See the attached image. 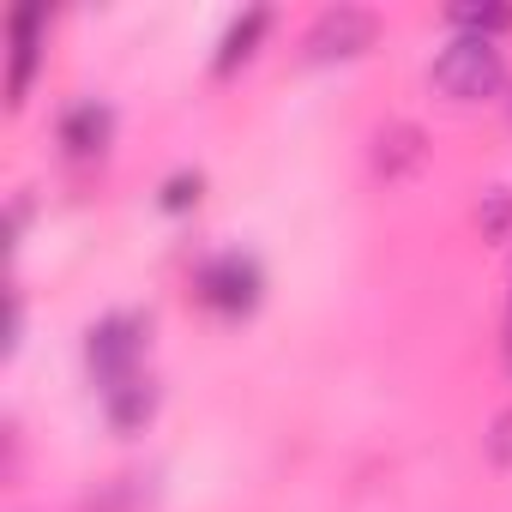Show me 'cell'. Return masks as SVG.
Returning <instances> with one entry per match:
<instances>
[{"mask_svg":"<svg viewBox=\"0 0 512 512\" xmlns=\"http://www.w3.org/2000/svg\"><path fill=\"white\" fill-rule=\"evenodd\" d=\"M193 296H199V308H211L223 320H247L266 296V272L253 253H217V260H205L193 272Z\"/></svg>","mask_w":512,"mask_h":512,"instance_id":"6da1fadb","label":"cell"},{"mask_svg":"<svg viewBox=\"0 0 512 512\" xmlns=\"http://www.w3.org/2000/svg\"><path fill=\"white\" fill-rule=\"evenodd\" d=\"M145 350H151V320L145 314H109V320H97L85 332V362H91V374H97L103 392L121 386V380H133L139 362H145Z\"/></svg>","mask_w":512,"mask_h":512,"instance_id":"7a4b0ae2","label":"cell"},{"mask_svg":"<svg viewBox=\"0 0 512 512\" xmlns=\"http://www.w3.org/2000/svg\"><path fill=\"white\" fill-rule=\"evenodd\" d=\"M500 79H506V61L488 37H452L434 61V85L452 103H482V97L500 91Z\"/></svg>","mask_w":512,"mask_h":512,"instance_id":"3957f363","label":"cell"},{"mask_svg":"<svg viewBox=\"0 0 512 512\" xmlns=\"http://www.w3.org/2000/svg\"><path fill=\"white\" fill-rule=\"evenodd\" d=\"M380 19L368 7H326L308 25V61H356L362 49H374Z\"/></svg>","mask_w":512,"mask_h":512,"instance_id":"277c9868","label":"cell"},{"mask_svg":"<svg viewBox=\"0 0 512 512\" xmlns=\"http://www.w3.org/2000/svg\"><path fill=\"white\" fill-rule=\"evenodd\" d=\"M43 25H49L43 7H13V19H7V49H13V67H7V103H13V109L31 97L37 61H43Z\"/></svg>","mask_w":512,"mask_h":512,"instance_id":"5b68a950","label":"cell"},{"mask_svg":"<svg viewBox=\"0 0 512 512\" xmlns=\"http://www.w3.org/2000/svg\"><path fill=\"white\" fill-rule=\"evenodd\" d=\"M109 139H115V109H109V103H73V109L61 115V145H67L73 163L103 157Z\"/></svg>","mask_w":512,"mask_h":512,"instance_id":"8992f818","label":"cell"},{"mask_svg":"<svg viewBox=\"0 0 512 512\" xmlns=\"http://www.w3.org/2000/svg\"><path fill=\"white\" fill-rule=\"evenodd\" d=\"M157 398H163L157 380L151 374H133V380H121V386L103 392V416H109L115 434H145L151 416H157Z\"/></svg>","mask_w":512,"mask_h":512,"instance_id":"52a82bcc","label":"cell"},{"mask_svg":"<svg viewBox=\"0 0 512 512\" xmlns=\"http://www.w3.org/2000/svg\"><path fill=\"white\" fill-rule=\"evenodd\" d=\"M266 31H272V13L266 7H247L229 31H223V43H217V61H211V73L217 79H229L235 67H247L253 61V49H260L266 43Z\"/></svg>","mask_w":512,"mask_h":512,"instance_id":"ba28073f","label":"cell"},{"mask_svg":"<svg viewBox=\"0 0 512 512\" xmlns=\"http://www.w3.org/2000/svg\"><path fill=\"white\" fill-rule=\"evenodd\" d=\"M416 163H422V133H416L410 121H398V127H380V133H374V169H380L386 181L410 175Z\"/></svg>","mask_w":512,"mask_h":512,"instance_id":"9c48e42d","label":"cell"},{"mask_svg":"<svg viewBox=\"0 0 512 512\" xmlns=\"http://www.w3.org/2000/svg\"><path fill=\"white\" fill-rule=\"evenodd\" d=\"M452 25H458V37H500V31H512V7H500V0H482V7H470V0H464V7H452L446 13Z\"/></svg>","mask_w":512,"mask_h":512,"instance_id":"30bf717a","label":"cell"},{"mask_svg":"<svg viewBox=\"0 0 512 512\" xmlns=\"http://www.w3.org/2000/svg\"><path fill=\"white\" fill-rule=\"evenodd\" d=\"M151 476H115L109 488H103V500H91V512H145L151 506V488H145Z\"/></svg>","mask_w":512,"mask_h":512,"instance_id":"8fae6325","label":"cell"},{"mask_svg":"<svg viewBox=\"0 0 512 512\" xmlns=\"http://www.w3.org/2000/svg\"><path fill=\"white\" fill-rule=\"evenodd\" d=\"M199 193H205V175H199V169H175V175L163 181V193H157V205L181 217V211H193V205H199Z\"/></svg>","mask_w":512,"mask_h":512,"instance_id":"7c38bea8","label":"cell"},{"mask_svg":"<svg viewBox=\"0 0 512 512\" xmlns=\"http://www.w3.org/2000/svg\"><path fill=\"white\" fill-rule=\"evenodd\" d=\"M476 223H482V235H488V241H506V235H512V193H506V187L482 193V211H476Z\"/></svg>","mask_w":512,"mask_h":512,"instance_id":"4fadbf2b","label":"cell"},{"mask_svg":"<svg viewBox=\"0 0 512 512\" xmlns=\"http://www.w3.org/2000/svg\"><path fill=\"white\" fill-rule=\"evenodd\" d=\"M488 458H494V464H512V410L494 416V428H488Z\"/></svg>","mask_w":512,"mask_h":512,"instance_id":"5bb4252c","label":"cell"},{"mask_svg":"<svg viewBox=\"0 0 512 512\" xmlns=\"http://www.w3.org/2000/svg\"><path fill=\"white\" fill-rule=\"evenodd\" d=\"M506 368H512V332H506Z\"/></svg>","mask_w":512,"mask_h":512,"instance_id":"9a60e30c","label":"cell"}]
</instances>
